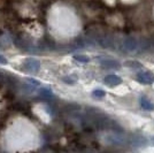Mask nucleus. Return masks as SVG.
I'll return each mask as SVG.
<instances>
[{
  "mask_svg": "<svg viewBox=\"0 0 154 153\" xmlns=\"http://www.w3.org/2000/svg\"><path fill=\"white\" fill-rule=\"evenodd\" d=\"M127 66H129V67H140V64H136V62H127Z\"/></svg>",
  "mask_w": 154,
  "mask_h": 153,
  "instance_id": "nucleus-17",
  "label": "nucleus"
},
{
  "mask_svg": "<svg viewBox=\"0 0 154 153\" xmlns=\"http://www.w3.org/2000/svg\"><path fill=\"white\" fill-rule=\"evenodd\" d=\"M7 83H8V86L11 88V89H16L17 88V80H16V77L13 76V75H7L6 76V80Z\"/></svg>",
  "mask_w": 154,
  "mask_h": 153,
  "instance_id": "nucleus-8",
  "label": "nucleus"
},
{
  "mask_svg": "<svg viewBox=\"0 0 154 153\" xmlns=\"http://www.w3.org/2000/svg\"><path fill=\"white\" fill-rule=\"evenodd\" d=\"M15 43H16V46L19 47L20 50H22V51H28V50H30V47H29L28 43H26V42L22 40V39H16Z\"/></svg>",
  "mask_w": 154,
  "mask_h": 153,
  "instance_id": "nucleus-9",
  "label": "nucleus"
},
{
  "mask_svg": "<svg viewBox=\"0 0 154 153\" xmlns=\"http://www.w3.org/2000/svg\"><path fill=\"white\" fill-rule=\"evenodd\" d=\"M105 142L108 143L109 145H114V146L131 145V136L123 135L122 131H114L113 134L105 137Z\"/></svg>",
  "mask_w": 154,
  "mask_h": 153,
  "instance_id": "nucleus-1",
  "label": "nucleus"
},
{
  "mask_svg": "<svg viewBox=\"0 0 154 153\" xmlns=\"http://www.w3.org/2000/svg\"><path fill=\"white\" fill-rule=\"evenodd\" d=\"M26 82H28V83H30V84H32V85H35V86L39 85L38 81H36L35 78H30V77H29V78H26Z\"/></svg>",
  "mask_w": 154,
  "mask_h": 153,
  "instance_id": "nucleus-14",
  "label": "nucleus"
},
{
  "mask_svg": "<svg viewBox=\"0 0 154 153\" xmlns=\"http://www.w3.org/2000/svg\"><path fill=\"white\" fill-rule=\"evenodd\" d=\"M5 80H6V75L4 74V73H1L0 71V84H2L5 82Z\"/></svg>",
  "mask_w": 154,
  "mask_h": 153,
  "instance_id": "nucleus-16",
  "label": "nucleus"
},
{
  "mask_svg": "<svg viewBox=\"0 0 154 153\" xmlns=\"http://www.w3.org/2000/svg\"><path fill=\"white\" fill-rule=\"evenodd\" d=\"M139 105H140L141 108L145 109V111H153L154 109V105L145 97H140L139 98Z\"/></svg>",
  "mask_w": 154,
  "mask_h": 153,
  "instance_id": "nucleus-7",
  "label": "nucleus"
},
{
  "mask_svg": "<svg viewBox=\"0 0 154 153\" xmlns=\"http://www.w3.org/2000/svg\"><path fill=\"white\" fill-rule=\"evenodd\" d=\"M62 81L67 84H75L77 81V77L75 75H69V76H64L62 78Z\"/></svg>",
  "mask_w": 154,
  "mask_h": 153,
  "instance_id": "nucleus-11",
  "label": "nucleus"
},
{
  "mask_svg": "<svg viewBox=\"0 0 154 153\" xmlns=\"http://www.w3.org/2000/svg\"><path fill=\"white\" fill-rule=\"evenodd\" d=\"M8 64L7 59L4 57V55H1V54H0V64H4V66H5V64Z\"/></svg>",
  "mask_w": 154,
  "mask_h": 153,
  "instance_id": "nucleus-15",
  "label": "nucleus"
},
{
  "mask_svg": "<svg viewBox=\"0 0 154 153\" xmlns=\"http://www.w3.org/2000/svg\"><path fill=\"white\" fill-rule=\"evenodd\" d=\"M39 93H40V96L44 97V98H52V97H53V93H52L51 90L46 89V88H43V89H40Z\"/></svg>",
  "mask_w": 154,
  "mask_h": 153,
  "instance_id": "nucleus-12",
  "label": "nucleus"
},
{
  "mask_svg": "<svg viewBox=\"0 0 154 153\" xmlns=\"http://www.w3.org/2000/svg\"><path fill=\"white\" fill-rule=\"evenodd\" d=\"M92 96L96 97V98H103V97L106 96V92L100 89H97L92 92Z\"/></svg>",
  "mask_w": 154,
  "mask_h": 153,
  "instance_id": "nucleus-13",
  "label": "nucleus"
},
{
  "mask_svg": "<svg viewBox=\"0 0 154 153\" xmlns=\"http://www.w3.org/2000/svg\"><path fill=\"white\" fill-rule=\"evenodd\" d=\"M74 60H76L78 62H82V64H86L90 61V58L83 55V54H76V55H74Z\"/></svg>",
  "mask_w": 154,
  "mask_h": 153,
  "instance_id": "nucleus-10",
  "label": "nucleus"
},
{
  "mask_svg": "<svg viewBox=\"0 0 154 153\" xmlns=\"http://www.w3.org/2000/svg\"><path fill=\"white\" fill-rule=\"evenodd\" d=\"M137 80L143 84H153L154 74L151 71H139L137 74Z\"/></svg>",
  "mask_w": 154,
  "mask_h": 153,
  "instance_id": "nucleus-4",
  "label": "nucleus"
},
{
  "mask_svg": "<svg viewBox=\"0 0 154 153\" xmlns=\"http://www.w3.org/2000/svg\"><path fill=\"white\" fill-rule=\"evenodd\" d=\"M122 48L125 52H129V53L136 52L138 50V40L132 36L125 37L122 42Z\"/></svg>",
  "mask_w": 154,
  "mask_h": 153,
  "instance_id": "nucleus-2",
  "label": "nucleus"
},
{
  "mask_svg": "<svg viewBox=\"0 0 154 153\" xmlns=\"http://www.w3.org/2000/svg\"><path fill=\"white\" fill-rule=\"evenodd\" d=\"M100 64H101V67L107 68V69H117L121 67L120 62H117L115 60H103Z\"/></svg>",
  "mask_w": 154,
  "mask_h": 153,
  "instance_id": "nucleus-6",
  "label": "nucleus"
},
{
  "mask_svg": "<svg viewBox=\"0 0 154 153\" xmlns=\"http://www.w3.org/2000/svg\"><path fill=\"white\" fill-rule=\"evenodd\" d=\"M23 68L30 73H37L40 69V61L33 58H28L23 62Z\"/></svg>",
  "mask_w": 154,
  "mask_h": 153,
  "instance_id": "nucleus-3",
  "label": "nucleus"
},
{
  "mask_svg": "<svg viewBox=\"0 0 154 153\" xmlns=\"http://www.w3.org/2000/svg\"><path fill=\"white\" fill-rule=\"evenodd\" d=\"M121 82H122L121 77L117 76V75H107L103 78V83L107 84V85H110V86L119 85V84H121Z\"/></svg>",
  "mask_w": 154,
  "mask_h": 153,
  "instance_id": "nucleus-5",
  "label": "nucleus"
}]
</instances>
